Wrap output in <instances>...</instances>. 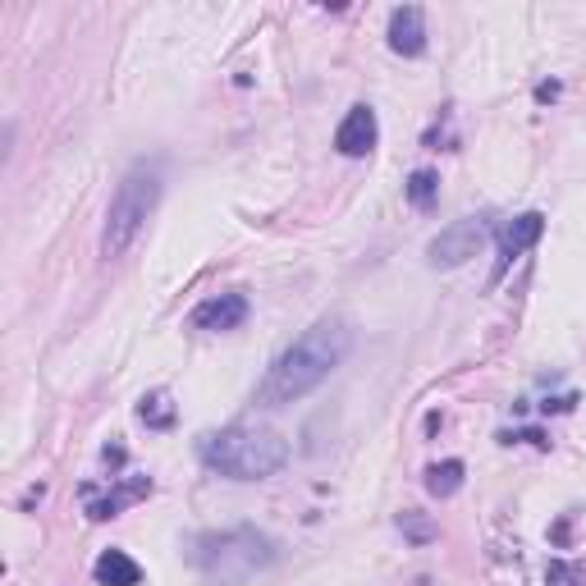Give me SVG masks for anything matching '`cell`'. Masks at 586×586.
Returning a JSON list of instances; mask_svg holds the SVG:
<instances>
[{"label": "cell", "mask_w": 586, "mask_h": 586, "mask_svg": "<svg viewBox=\"0 0 586 586\" xmlns=\"http://www.w3.org/2000/svg\"><path fill=\"white\" fill-rule=\"evenodd\" d=\"M376 138H380V124H376V110L371 106H353L344 115V124H339V133H335V147L344 156H367L371 147H376Z\"/></svg>", "instance_id": "obj_8"}, {"label": "cell", "mask_w": 586, "mask_h": 586, "mask_svg": "<svg viewBox=\"0 0 586 586\" xmlns=\"http://www.w3.org/2000/svg\"><path fill=\"white\" fill-rule=\"evenodd\" d=\"M275 545L252 527H234V532H211L197 541V568L220 582H243V577L271 568Z\"/></svg>", "instance_id": "obj_4"}, {"label": "cell", "mask_w": 586, "mask_h": 586, "mask_svg": "<svg viewBox=\"0 0 586 586\" xmlns=\"http://www.w3.org/2000/svg\"><path fill=\"white\" fill-rule=\"evenodd\" d=\"M92 577H97L101 586H138L142 568L133 564L124 550H101V559L92 564Z\"/></svg>", "instance_id": "obj_10"}, {"label": "cell", "mask_w": 586, "mask_h": 586, "mask_svg": "<svg viewBox=\"0 0 586 586\" xmlns=\"http://www.w3.org/2000/svg\"><path fill=\"white\" fill-rule=\"evenodd\" d=\"M463 477H467V467L458 463V458H445V463L426 467V490H431L435 500H449V495L463 490Z\"/></svg>", "instance_id": "obj_11"}, {"label": "cell", "mask_w": 586, "mask_h": 586, "mask_svg": "<svg viewBox=\"0 0 586 586\" xmlns=\"http://www.w3.org/2000/svg\"><path fill=\"white\" fill-rule=\"evenodd\" d=\"M197 454L211 472L229 481H266L289 463V440L271 426H225L197 440Z\"/></svg>", "instance_id": "obj_2"}, {"label": "cell", "mask_w": 586, "mask_h": 586, "mask_svg": "<svg viewBox=\"0 0 586 586\" xmlns=\"http://www.w3.org/2000/svg\"><path fill=\"white\" fill-rule=\"evenodd\" d=\"M481 243H486V229H481V220H454V225H445L431 239L426 257H431V266L449 271V266H463L467 257H477Z\"/></svg>", "instance_id": "obj_5"}, {"label": "cell", "mask_w": 586, "mask_h": 586, "mask_svg": "<svg viewBox=\"0 0 586 586\" xmlns=\"http://www.w3.org/2000/svg\"><path fill=\"white\" fill-rule=\"evenodd\" d=\"M156 202H161V165H133L124 174V184L115 188L106 211V229H101V252L106 257H124V252L138 243L142 225L152 220Z\"/></svg>", "instance_id": "obj_3"}, {"label": "cell", "mask_w": 586, "mask_h": 586, "mask_svg": "<svg viewBox=\"0 0 586 586\" xmlns=\"http://www.w3.org/2000/svg\"><path fill=\"white\" fill-rule=\"evenodd\" d=\"M138 417H142V422H156V426H170V408H165V394H152V399H142Z\"/></svg>", "instance_id": "obj_13"}, {"label": "cell", "mask_w": 586, "mask_h": 586, "mask_svg": "<svg viewBox=\"0 0 586 586\" xmlns=\"http://www.w3.org/2000/svg\"><path fill=\"white\" fill-rule=\"evenodd\" d=\"M536 97H541V101H554V97H559V87H554V83H541V87H536Z\"/></svg>", "instance_id": "obj_15"}, {"label": "cell", "mask_w": 586, "mask_h": 586, "mask_svg": "<svg viewBox=\"0 0 586 586\" xmlns=\"http://www.w3.org/2000/svg\"><path fill=\"white\" fill-rule=\"evenodd\" d=\"M545 234V216L541 211H527V216H518V220H509V225L500 229V257H495V271H490V284H500L504 280V271H509L513 261L522 257V252L532 248L536 239Z\"/></svg>", "instance_id": "obj_6"}, {"label": "cell", "mask_w": 586, "mask_h": 586, "mask_svg": "<svg viewBox=\"0 0 586 586\" xmlns=\"http://www.w3.org/2000/svg\"><path fill=\"white\" fill-rule=\"evenodd\" d=\"M435 193H440V179H435L431 170H417L413 179H408V202H413V207H431L435 202Z\"/></svg>", "instance_id": "obj_12"}, {"label": "cell", "mask_w": 586, "mask_h": 586, "mask_svg": "<svg viewBox=\"0 0 586 586\" xmlns=\"http://www.w3.org/2000/svg\"><path fill=\"white\" fill-rule=\"evenodd\" d=\"M348 348H353V330H348L344 321H335V316L316 321L303 339H293L280 358H275V367L261 380L257 403L261 408H284V403L307 399V394L348 358Z\"/></svg>", "instance_id": "obj_1"}, {"label": "cell", "mask_w": 586, "mask_h": 586, "mask_svg": "<svg viewBox=\"0 0 586 586\" xmlns=\"http://www.w3.org/2000/svg\"><path fill=\"white\" fill-rule=\"evenodd\" d=\"M248 321V298L243 293H216L207 303H197L193 316H188V326L197 330H239Z\"/></svg>", "instance_id": "obj_7"}, {"label": "cell", "mask_w": 586, "mask_h": 586, "mask_svg": "<svg viewBox=\"0 0 586 586\" xmlns=\"http://www.w3.org/2000/svg\"><path fill=\"white\" fill-rule=\"evenodd\" d=\"M399 527H408V532H413L417 541H431V527H426V522H417L413 513H403V518H399Z\"/></svg>", "instance_id": "obj_14"}, {"label": "cell", "mask_w": 586, "mask_h": 586, "mask_svg": "<svg viewBox=\"0 0 586 586\" xmlns=\"http://www.w3.org/2000/svg\"><path fill=\"white\" fill-rule=\"evenodd\" d=\"M390 51H399V55L426 51V14L417 5H399L390 14Z\"/></svg>", "instance_id": "obj_9"}]
</instances>
